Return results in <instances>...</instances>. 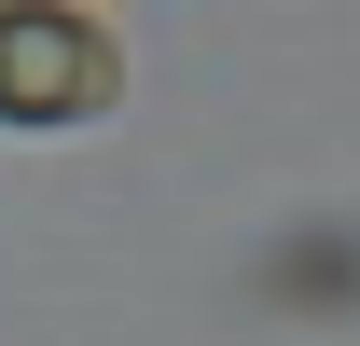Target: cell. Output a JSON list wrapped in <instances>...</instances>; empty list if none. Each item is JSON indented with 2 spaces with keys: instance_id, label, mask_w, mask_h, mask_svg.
Listing matches in <instances>:
<instances>
[{
  "instance_id": "6da1fadb",
  "label": "cell",
  "mask_w": 360,
  "mask_h": 346,
  "mask_svg": "<svg viewBox=\"0 0 360 346\" xmlns=\"http://www.w3.org/2000/svg\"><path fill=\"white\" fill-rule=\"evenodd\" d=\"M125 97V56L70 0H0V125H97Z\"/></svg>"
}]
</instances>
